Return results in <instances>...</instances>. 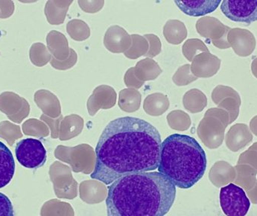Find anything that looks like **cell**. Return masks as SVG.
Returning a JSON list of instances; mask_svg holds the SVG:
<instances>
[{
  "instance_id": "obj_16",
  "label": "cell",
  "mask_w": 257,
  "mask_h": 216,
  "mask_svg": "<svg viewBox=\"0 0 257 216\" xmlns=\"http://www.w3.org/2000/svg\"><path fill=\"white\" fill-rule=\"evenodd\" d=\"M250 128L251 131L257 135V116L252 118L250 122Z\"/></svg>"
},
{
  "instance_id": "obj_6",
  "label": "cell",
  "mask_w": 257,
  "mask_h": 216,
  "mask_svg": "<svg viewBox=\"0 0 257 216\" xmlns=\"http://www.w3.org/2000/svg\"><path fill=\"white\" fill-rule=\"evenodd\" d=\"M220 9L231 21L249 26L257 21V0H224Z\"/></svg>"
},
{
  "instance_id": "obj_7",
  "label": "cell",
  "mask_w": 257,
  "mask_h": 216,
  "mask_svg": "<svg viewBox=\"0 0 257 216\" xmlns=\"http://www.w3.org/2000/svg\"><path fill=\"white\" fill-rule=\"evenodd\" d=\"M212 99L219 108L228 112L230 124L236 120L241 105V96L236 90L227 86H217L213 91Z\"/></svg>"
},
{
  "instance_id": "obj_2",
  "label": "cell",
  "mask_w": 257,
  "mask_h": 216,
  "mask_svg": "<svg viewBox=\"0 0 257 216\" xmlns=\"http://www.w3.org/2000/svg\"><path fill=\"white\" fill-rule=\"evenodd\" d=\"M176 197V187L159 172L122 176L108 187V216H165Z\"/></svg>"
},
{
  "instance_id": "obj_4",
  "label": "cell",
  "mask_w": 257,
  "mask_h": 216,
  "mask_svg": "<svg viewBox=\"0 0 257 216\" xmlns=\"http://www.w3.org/2000/svg\"><path fill=\"white\" fill-rule=\"evenodd\" d=\"M220 203L226 216H246L250 207V200L243 188L233 183L221 188Z\"/></svg>"
},
{
  "instance_id": "obj_3",
  "label": "cell",
  "mask_w": 257,
  "mask_h": 216,
  "mask_svg": "<svg viewBox=\"0 0 257 216\" xmlns=\"http://www.w3.org/2000/svg\"><path fill=\"white\" fill-rule=\"evenodd\" d=\"M206 167V154L193 137L173 134L162 143L157 169L175 187L192 188L203 177Z\"/></svg>"
},
{
  "instance_id": "obj_5",
  "label": "cell",
  "mask_w": 257,
  "mask_h": 216,
  "mask_svg": "<svg viewBox=\"0 0 257 216\" xmlns=\"http://www.w3.org/2000/svg\"><path fill=\"white\" fill-rule=\"evenodd\" d=\"M15 155L18 162L26 168L37 169L46 162V149L37 139L26 138L18 142Z\"/></svg>"
},
{
  "instance_id": "obj_1",
  "label": "cell",
  "mask_w": 257,
  "mask_h": 216,
  "mask_svg": "<svg viewBox=\"0 0 257 216\" xmlns=\"http://www.w3.org/2000/svg\"><path fill=\"white\" fill-rule=\"evenodd\" d=\"M161 136L149 122L125 116L111 121L96 147L92 179L111 185L122 176L158 168Z\"/></svg>"
},
{
  "instance_id": "obj_10",
  "label": "cell",
  "mask_w": 257,
  "mask_h": 216,
  "mask_svg": "<svg viewBox=\"0 0 257 216\" xmlns=\"http://www.w3.org/2000/svg\"><path fill=\"white\" fill-rule=\"evenodd\" d=\"M220 0H198V1H175L178 9L192 17H200L212 13L221 4Z\"/></svg>"
},
{
  "instance_id": "obj_14",
  "label": "cell",
  "mask_w": 257,
  "mask_h": 216,
  "mask_svg": "<svg viewBox=\"0 0 257 216\" xmlns=\"http://www.w3.org/2000/svg\"><path fill=\"white\" fill-rule=\"evenodd\" d=\"M0 216H15L13 205L10 199L0 192Z\"/></svg>"
},
{
  "instance_id": "obj_12",
  "label": "cell",
  "mask_w": 257,
  "mask_h": 216,
  "mask_svg": "<svg viewBox=\"0 0 257 216\" xmlns=\"http://www.w3.org/2000/svg\"><path fill=\"white\" fill-rule=\"evenodd\" d=\"M227 144L232 146H244V143H247L252 139L251 134L249 131L247 125L243 123H238L231 127L228 132Z\"/></svg>"
},
{
  "instance_id": "obj_8",
  "label": "cell",
  "mask_w": 257,
  "mask_h": 216,
  "mask_svg": "<svg viewBox=\"0 0 257 216\" xmlns=\"http://www.w3.org/2000/svg\"><path fill=\"white\" fill-rule=\"evenodd\" d=\"M227 41L234 52L241 57H249L256 48L254 35L245 29H231L228 33Z\"/></svg>"
},
{
  "instance_id": "obj_9",
  "label": "cell",
  "mask_w": 257,
  "mask_h": 216,
  "mask_svg": "<svg viewBox=\"0 0 257 216\" xmlns=\"http://www.w3.org/2000/svg\"><path fill=\"white\" fill-rule=\"evenodd\" d=\"M205 24L207 29L205 30V34L211 38L214 46L220 49H228L230 48L227 41L228 33L231 30L230 27L222 24L217 18L207 17L205 18Z\"/></svg>"
},
{
  "instance_id": "obj_17",
  "label": "cell",
  "mask_w": 257,
  "mask_h": 216,
  "mask_svg": "<svg viewBox=\"0 0 257 216\" xmlns=\"http://www.w3.org/2000/svg\"><path fill=\"white\" fill-rule=\"evenodd\" d=\"M251 72L253 76L257 78V57L253 60L251 64Z\"/></svg>"
},
{
  "instance_id": "obj_13",
  "label": "cell",
  "mask_w": 257,
  "mask_h": 216,
  "mask_svg": "<svg viewBox=\"0 0 257 216\" xmlns=\"http://www.w3.org/2000/svg\"><path fill=\"white\" fill-rule=\"evenodd\" d=\"M199 75L201 77L214 76L217 73L221 65V61L218 57L212 54H203L199 61Z\"/></svg>"
},
{
  "instance_id": "obj_15",
  "label": "cell",
  "mask_w": 257,
  "mask_h": 216,
  "mask_svg": "<svg viewBox=\"0 0 257 216\" xmlns=\"http://www.w3.org/2000/svg\"><path fill=\"white\" fill-rule=\"evenodd\" d=\"M206 114L211 115V116H215V117L218 118L219 119L224 122L226 125L230 124V117H229V114L228 112L226 110H223L221 108H214L211 110H208Z\"/></svg>"
},
{
  "instance_id": "obj_11",
  "label": "cell",
  "mask_w": 257,
  "mask_h": 216,
  "mask_svg": "<svg viewBox=\"0 0 257 216\" xmlns=\"http://www.w3.org/2000/svg\"><path fill=\"white\" fill-rule=\"evenodd\" d=\"M15 171L13 155L6 144L0 141V188H4L12 181Z\"/></svg>"
}]
</instances>
